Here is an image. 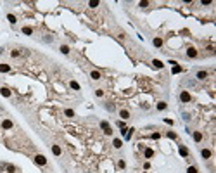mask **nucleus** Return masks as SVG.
I'll return each instance as SVG.
<instances>
[{
    "label": "nucleus",
    "mask_w": 216,
    "mask_h": 173,
    "mask_svg": "<svg viewBox=\"0 0 216 173\" xmlns=\"http://www.w3.org/2000/svg\"><path fill=\"white\" fill-rule=\"evenodd\" d=\"M100 128L104 130L106 135H112V128H111V125H109L107 121H100Z\"/></svg>",
    "instance_id": "obj_1"
},
{
    "label": "nucleus",
    "mask_w": 216,
    "mask_h": 173,
    "mask_svg": "<svg viewBox=\"0 0 216 173\" xmlns=\"http://www.w3.org/2000/svg\"><path fill=\"white\" fill-rule=\"evenodd\" d=\"M35 163L40 164V166H45V164H47V158H45L43 154H36V156H35Z\"/></svg>",
    "instance_id": "obj_2"
},
{
    "label": "nucleus",
    "mask_w": 216,
    "mask_h": 173,
    "mask_svg": "<svg viewBox=\"0 0 216 173\" xmlns=\"http://www.w3.org/2000/svg\"><path fill=\"white\" fill-rule=\"evenodd\" d=\"M197 56H199V52H197V48H195V47H188V48H187V57L195 59Z\"/></svg>",
    "instance_id": "obj_3"
},
{
    "label": "nucleus",
    "mask_w": 216,
    "mask_h": 173,
    "mask_svg": "<svg viewBox=\"0 0 216 173\" xmlns=\"http://www.w3.org/2000/svg\"><path fill=\"white\" fill-rule=\"evenodd\" d=\"M180 100H182L183 104H187V102H190V100H192V97H190V94H188L187 90H183V92L180 94Z\"/></svg>",
    "instance_id": "obj_4"
},
{
    "label": "nucleus",
    "mask_w": 216,
    "mask_h": 173,
    "mask_svg": "<svg viewBox=\"0 0 216 173\" xmlns=\"http://www.w3.org/2000/svg\"><path fill=\"white\" fill-rule=\"evenodd\" d=\"M119 118H121L123 121L130 119V111H128V109H121V111H119Z\"/></svg>",
    "instance_id": "obj_5"
},
{
    "label": "nucleus",
    "mask_w": 216,
    "mask_h": 173,
    "mask_svg": "<svg viewBox=\"0 0 216 173\" xmlns=\"http://www.w3.org/2000/svg\"><path fill=\"white\" fill-rule=\"evenodd\" d=\"M201 156H202V159H209V158L213 156V151H211V149H202V151H201Z\"/></svg>",
    "instance_id": "obj_6"
},
{
    "label": "nucleus",
    "mask_w": 216,
    "mask_h": 173,
    "mask_svg": "<svg viewBox=\"0 0 216 173\" xmlns=\"http://www.w3.org/2000/svg\"><path fill=\"white\" fill-rule=\"evenodd\" d=\"M195 78H197V80H206V78H207V71H202V69H201V71H197Z\"/></svg>",
    "instance_id": "obj_7"
},
{
    "label": "nucleus",
    "mask_w": 216,
    "mask_h": 173,
    "mask_svg": "<svg viewBox=\"0 0 216 173\" xmlns=\"http://www.w3.org/2000/svg\"><path fill=\"white\" fill-rule=\"evenodd\" d=\"M0 94H2L4 97H10L12 92H10V88H7V86H2V88H0Z\"/></svg>",
    "instance_id": "obj_8"
},
{
    "label": "nucleus",
    "mask_w": 216,
    "mask_h": 173,
    "mask_svg": "<svg viewBox=\"0 0 216 173\" xmlns=\"http://www.w3.org/2000/svg\"><path fill=\"white\" fill-rule=\"evenodd\" d=\"M90 78L97 81V80H100V78H102V75H100V71H92V73H90Z\"/></svg>",
    "instance_id": "obj_9"
},
{
    "label": "nucleus",
    "mask_w": 216,
    "mask_h": 173,
    "mask_svg": "<svg viewBox=\"0 0 216 173\" xmlns=\"http://www.w3.org/2000/svg\"><path fill=\"white\" fill-rule=\"evenodd\" d=\"M2 128H5V130L12 128V121H10V119H4V121H2Z\"/></svg>",
    "instance_id": "obj_10"
},
{
    "label": "nucleus",
    "mask_w": 216,
    "mask_h": 173,
    "mask_svg": "<svg viewBox=\"0 0 216 173\" xmlns=\"http://www.w3.org/2000/svg\"><path fill=\"white\" fill-rule=\"evenodd\" d=\"M152 43H154V47H163V38L156 37V38L152 40Z\"/></svg>",
    "instance_id": "obj_11"
},
{
    "label": "nucleus",
    "mask_w": 216,
    "mask_h": 173,
    "mask_svg": "<svg viewBox=\"0 0 216 173\" xmlns=\"http://www.w3.org/2000/svg\"><path fill=\"white\" fill-rule=\"evenodd\" d=\"M180 156H183V158L188 156V149H187L185 145H180Z\"/></svg>",
    "instance_id": "obj_12"
},
{
    "label": "nucleus",
    "mask_w": 216,
    "mask_h": 173,
    "mask_svg": "<svg viewBox=\"0 0 216 173\" xmlns=\"http://www.w3.org/2000/svg\"><path fill=\"white\" fill-rule=\"evenodd\" d=\"M9 71H10L9 64H0V73H9Z\"/></svg>",
    "instance_id": "obj_13"
},
{
    "label": "nucleus",
    "mask_w": 216,
    "mask_h": 173,
    "mask_svg": "<svg viewBox=\"0 0 216 173\" xmlns=\"http://www.w3.org/2000/svg\"><path fill=\"white\" fill-rule=\"evenodd\" d=\"M7 19H9L10 24H16V23H17V18H16L14 14H7Z\"/></svg>",
    "instance_id": "obj_14"
},
{
    "label": "nucleus",
    "mask_w": 216,
    "mask_h": 173,
    "mask_svg": "<svg viewBox=\"0 0 216 173\" xmlns=\"http://www.w3.org/2000/svg\"><path fill=\"white\" fill-rule=\"evenodd\" d=\"M152 64H154V67H157V69H161V67L164 66V64H163L159 59H154V61H152Z\"/></svg>",
    "instance_id": "obj_15"
},
{
    "label": "nucleus",
    "mask_w": 216,
    "mask_h": 173,
    "mask_svg": "<svg viewBox=\"0 0 216 173\" xmlns=\"http://www.w3.org/2000/svg\"><path fill=\"white\" fill-rule=\"evenodd\" d=\"M23 33H24V35H33V28H31V26H24V28H23Z\"/></svg>",
    "instance_id": "obj_16"
},
{
    "label": "nucleus",
    "mask_w": 216,
    "mask_h": 173,
    "mask_svg": "<svg viewBox=\"0 0 216 173\" xmlns=\"http://www.w3.org/2000/svg\"><path fill=\"white\" fill-rule=\"evenodd\" d=\"M194 140H195V142H201V140H202V133H201V132H194Z\"/></svg>",
    "instance_id": "obj_17"
},
{
    "label": "nucleus",
    "mask_w": 216,
    "mask_h": 173,
    "mask_svg": "<svg viewBox=\"0 0 216 173\" xmlns=\"http://www.w3.org/2000/svg\"><path fill=\"white\" fill-rule=\"evenodd\" d=\"M52 152L55 154V156H61V147L59 145H52Z\"/></svg>",
    "instance_id": "obj_18"
},
{
    "label": "nucleus",
    "mask_w": 216,
    "mask_h": 173,
    "mask_svg": "<svg viewBox=\"0 0 216 173\" xmlns=\"http://www.w3.org/2000/svg\"><path fill=\"white\" fill-rule=\"evenodd\" d=\"M69 86H71L73 90H80V83H78V81H74V80H73V81L69 83Z\"/></svg>",
    "instance_id": "obj_19"
},
{
    "label": "nucleus",
    "mask_w": 216,
    "mask_h": 173,
    "mask_svg": "<svg viewBox=\"0 0 216 173\" xmlns=\"http://www.w3.org/2000/svg\"><path fill=\"white\" fill-rule=\"evenodd\" d=\"M112 145H114V147H116V149H119V147H121V145H123V142H121V140H119V139H114V140H112Z\"/></svg>",
    "instance_id": "obj_20"
},
{
    "label": "nucleus",
    "mask_w": 216,
    "mask_h": 173,
    "mask_svg": "<svg viewBox=\"0 0 216 173\" xmlns=\"http://www.w3.org/2000/svg\"><path fill=\"white\" fill-rule=\"evenodd\" d=\"M5 170L9 173H16V166H12V164H5Z\"/></svg>",
    "instance_id": "obj_21"
},
{
    "label": "nucleus",
    "mask_w": 216,
    "mask_h": 173,
    "mask_svg": "<svg viewBox=\"0 0 216 173\" xmlns=\"http://www.w3.org/2000/svg\"><path fill=\"white\" fill-rule=\"evenodd\" d=\"M144 154H145V158H152V156H154V151H152V149H145Z\"/></svg>",
    "instance_id": "obj_22"
},
{
    "label": "nucleus",
    "mask_w": 216,
    "mask_h": 173,
    "mask_svg": "<svg viewBox=\"0 0 216 173\" xmlns=\"http://www.w3.org/2000/svg\"><path fill=\"white\" fill-rule=\"evenodd\" d=\"M166 107H168L166 102H159V104H157V109H159V111H164Z\"/></svg>",
    "instance_id": "obj_23"
},
{
    "label": "nucleus",
    "mask_w": 216,
    "mask_h": 173,
    "mask_svg": "<svg viewBox=\"0 0 216 173\" xmlns=\"http://www.w3.org/2000/svg\"><path fill=\"white\" fill-rule=\"evenodd\" d=\"M64 114L68 116V118H73V116H74V111H73V109H66V111H64Z\"/></svg>",
    "instance_id": "obj_24"
},
{
    "label": "nucleus",
    "mask_w": 216,
    "mask_h": 173,
    "mask_svg": "<svg viewBox=\"0 0 216 173\" xmlns=\"http://www.w3.org/2000/svg\"><path fill=\"white\" fill-rule=\"evenodd\" d=\"M88 5L92 9H95V7H99V0H92V2H88Z\"/></svg>",
    "instance_id": "obj_25"
},
{
    "label": "nucleus",
    "mask_w": 216,
    "mask_h": 173,
    "mask_svg": "<svg viewBox=\"0 0 216 173\" xmlns=\"http://www.w3.org/2000/svg\"><path fill=\"white\" fill-rule=\"evenodd\" d=\"M61 52L62 54H69V47L68 45H61Z\"/></svg>",
    "instance_id": "obj_26"
},
{
    "label": "nucleus",
    "mask_w": 216,
    "mask_h": 173,
    "mask_svg": "<svg viewBox=\"0 0 216 173\" xmlns=\"http://www.w3.org/2000/svg\"><path fill=\"white\" fill-rule=\"evenodd\" d=\"M187 173H199V171H197L195 166H188V168H187Z\"/></svg>",
    "instance_id": "obj_27"
},
{
    "label": "nucleus",
    "mask_w": 216,
    "mask_h": 173,
    "mask_svg": "<svg viewBox=\"0 0 216 173\" xmlns=\"http://www.w3.org/2000/svg\"><path fill=\"white\" fill-rule=\"evenodd\" d=\"M10 56H12V57H19V56H21V50H16V48H14V50L10 52Z\"/></svg>",
    "instance_id": "obj_28"
},
{
    "label": "nucleus",
    "mask_w": 216,
    "mask_h": 173,
    "mask_svg": "<svg viewBox=\"0 0 216 173\" xmlns=\"http://www.w3.org/2000/svg\"><path fill=\"white\" fill-rule=\"evenodd\" d=\"M95 95H97V97H102V95H104V90H102V88H97V90H95Z\"/></svg>",
    "instance_id": "obj_29"
},
{
    "label": "nucleus",
    "mask_w": 216,
    "mask_h": 173,
    "mask_svg": "<svg viewBox=\"0 0 216 173\" xmlns=\"http://www.w3.org/2000/svg\"><path fill=\"white\" fill-rule=\"evenodd\" d=\"M180 71H182V67L178 66V64H175V66H173V73H180Z\"/></svg>",
    "instance_id": "obj_30"
},
{
    "label": "nucleus",
    "mask_w": 216,
    "mask_h": 173,
    "mask_svg": "<svg viewBox=\"0 0 216 173\" xmlns=\"http://www.w3.org/2000/svg\"><path fill=\"white\" fill-rule=\"evenodd\" d=\"M138 5H140V7H142V9H145V7H149V2H145V0H144V2H140V4H138Z\"/></svg>",
    "instance_id": "obj_31"
},
{
    "label": "nucleus",
    "mask_w": 216,
    "mask_h": 173,
    "mask_svg": "<svg viewBox=\"0 0 216 173\" xmlns=\"http://www.w3.org/2000/svg\"><path fill=\"white\" fill-rule=\"evenodd\" d=\"M168 137H169V139H173V140H175V139H176V133H175V132H168Z\"/></svg>",
    "instance_id": "obj_32"
},
{
    "label": "nucleus",
    "mask_w": 216,
    "mask_h": 173,
    "mask_svg": "<svg viewBox=\"0 0 216 173\" xmlns=\"http://www.w3.org/2000/svg\"><path fill=\"white\" fill-rule=\"evenodd\" d=\"M150 137H152V139H154V140H157V139H159V137H161V133H152V135H150Z\"/></svg>",
    "instance_id": "obj_33"
},
{
    "label": "nucleus",
    "mask_w": 216,
    "mask_h": 173,
    "mask_svg": "<svg viewBox=\"0 0 216 173\" xmlns=\"http://www.w3.org/2000/svg\"><path fill=\"white\" fill-rule=\"evenodd\" d=\"M2 52H4V48H0V54H2Z\"/></svg>",
    "instance_id": "obj_34"
}]
</instances>
